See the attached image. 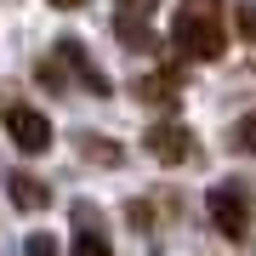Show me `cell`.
Masks as SVG:
<instances>
[{
	"label": "cell",
	"mask_w": 256,
	"mask_h": 256,
	"mask_svg": "<svg viewBox=\"0 0 256 256\" xmlns=\"http://www.w3.org/2000/svg\"><path fill=\"white\" fill-rule=\"evenodd\" d=\"M171 40L194 63H216L222 46H228V34H222V0H182L176 18H171Z\"/></svg>",
	"instance_id": "obj_1"
},
{
	"label": "cell",
	"mask_w": 256,
	"mask_h": 256,
	"mask_svg": "<svg viewBox=\"0 0 256 256\" xmlns=\"http://www.w3.org/2000/svg\"><path fill=\"white\" fill-rule=\"evenodd\" d=\"M6 131H12V142H18L23 154H46V148H52V120L40 108L12 102V108H6Z\"/></svg>",
	"instance_id": "obj_3"
},
{
	"label": "cell",
	"mask_w": 256,
	"mask_h": 256,
	"mask_svg": "<svg viewBox=\"0 0 256 256\" xmlns=\"http://www.w3.org/2000/svg\"><path fill=\"white\" fill-rule=\"evenodd\" d=\"M205 210H210V222H216L228 239H245L250 234V222H256V194H250V182H216L205 194Z\"/></svg>",
	"instance_id": "obj_2"
},
{
	"label": "cell",
	"mask_w": 256,
	"mask_h": 256,
	"mask_svg": "<svg viewBox=\"0 0 256 256\" xmlns=\"http://www.w3.org/2000/svg\"><path fill=\"white\" fill-rule=\"evenodd\" d=\"M23 256H63V250H57V239H52V234H28Z\"/></svg>",
	"instance_id": "obj_12"
},
{
	"label": "cell",
	"mask_w": 256,
	"mask_h": 256,
	"mask_svg": "<svg viewBox=\"0 0 256 256\" xmlns=\"http://www.w3.org/2000/svg\"><path fill=\"white\" fill-rule=\"evenodd\" d=\"M52 6H63V12H74V6H86V0H52Z\"/></svg>",
	"instance_id": "obj_16"
},
{
	"label": "cell",
	"mask_w": 256,
	"mask_h": 256,
	"mask_svg": "<svg viewBox=\"0 0 256 256\" xmlns=\"http://www.w3.org/2000/svg\"><path fill=\"white\" fill-rule=\"evenodd\" d=\"M234 23H239V34H245L250 46H256V0H245V6L234 12Z\"/></svg>",
	"instance_id": "obj_11"
},
{
	"label": "cell",
	"mask_w": 256,
	"mask_h": 256,
	"mask_svg": "<svg viewBox=\"0 0 256 256\" xmlns=\"http://www.w3.org/2000/svg\"><path fill=\"white\" fill-rule=\"evenodd\" d=\"M176 86H182V74L165 68V74H148V80H137V97H142V102H171V97H176Z\"/></svg>",
	"instance_id": "obj_8"
},
{
	"label": "cell",
	"mask_w": 256,
	"mask_h": 256,
	"mask_svg": "<svg viewBox=\"0 0 256 256\" xmlns=\"http://www.w3.org/2000/svg\"><path fill=\"white\" fill-rule=\"evenodd\" d=\"M57 63H63V74H74V80H80L86 92L108 97V74H102V68L92 63V52H86L80 40H63V46H57Z\"/></svg>",
	"instance_id": "obj_5"
},
{
	"label": "cell",
	"mask_w": 256,
	"mask_h": 256,
	"mask_svg": "<svg viewBox=\"0 0 256 256\" xmlns=\"http://www.w3.org/2000/svg\"><path fill=\"white\" fill-rule=\"evenodd\" d=\"M74 222H80V234H74L68 256H114V250H108V234H97V228H92V210H86V205L74 210Z\"/></svg>",
	"instance_id": "obj_7"
},
{
	"label": "cell",
	"mask_w": 256,
	"mask_h": 256,
	"mask_svg": "<svg viewBox=\"0 0 256 256\" xmlns=\"http://www.w3.org/2000/svg\"><path fill=\"white\" fill-rule=\"evenodd\" d=\"M80 154L92 160V165H120L126 148H120V142H102V137H80Z\"/></svg>",
	"instance_id": "obj_9"
},
{
	"label": "cell",
	"mask_w": 256,
	"mask_h": 256,
	"mask_svg": "<svg viewBox=\"0 0 256 256\" xmlns=\"http://www.w3.org/2000/svg\"><path fill=\"white\" fill-rule=\"evenodd\" d=\"M40 80H46L52 92H63V86H68V74H63V63H57V57H46V63H40Z\"/></svg>",
	"instance_id": "obj_13"
},
{
	"label": "cell",
	"mask_w": 256,
	"mask_h": 256,
	"mask_svg": "<svg viewBox=\"0 0 256 256\" xmlns=\"http://www.w3.org/2000/svg\"><path fill=\"white\" fill-rule=\"evenodd\" d=\"M120 40L137 46V52H154V34L142 28V18H126V12H120Z\"/></svg>",
	"instance_id": "obj_10"
},
{
	"label": "cell",
	"mask_w": 256,
	"mask_h": 256,
	"mask_svg": "<svg viewBox=\"0 0 256 256\" xmlns=\"http://www.w3.org/2000/svg\"><path fill=\"white\" fill-rule=\"evenodd\" d=\"M154 6H160V0H120L126 18H154Z\"/></svg>",
	"instance_id": "obj_15"
},
{
	"label": "cell",
	"mask_w": 256,
	"mask_h": 256,
	"mask_svg": "<svg viewBox=\"0 0 256 256\" xmlns=\"http://www.w3.org/2000/svg\"><path fill=\"white\" fill-rule=\"evenodd\" d=\"M142 142H148V154H154L160 165H188V160H194V131L182 126V120H165V126H154Z\"/></svg>",
	"instance_id": "obj_4"
},
{
	"label": "cell",
	"mask_w": 256,
	"mask_h": 256,
	"mask_svg": "<svg viewBox=\"0 0 256 256\" xmlns=\"http://www.w3.org/2000/svg\"><path fill=\"white\" fill-rule=\"evenodd\" d=\"M6 194H12V205H18V210H46V205H52V188L40 182V176H23V171L6 176Z\"/></svg>",
	"instance_id": "obj_6"
},
{
	"label": "cell",
	"mask_w": 256,
	"mask_h": 256,
	"mask_svg": "<svg viewBox=\"0 0 256 256\" xmlns=\"http://www.w3.org/2000/svg\"><path fill=\"white\" fill-rule=\"evenodd\" d=\"M239 148H245V154H256V114L239 120Z\"/></svg>",
	"instance_id": "obj_14"
}]
</instances>
